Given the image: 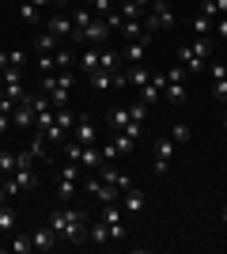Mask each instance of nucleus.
Here are the masks:
<instances>
[{"label": "nucleus", "mask_w": 227, "mask_h": 254, "mask_svg": "<svg viewBox=\"0 0 227 254\" xmlns=\"http://www.w3.org/2000/svg\"><path fill=\"white\" fill-rule=\"evenodd\" d=\"M49 228L57 232V243H80L87 235V224H84V212L72 209V205H65V209H57L53 216H49Z\"/></svg>", "instance_id": "f257e3e1"}, {"label": "nucleus", "mask_w": 227, "mask_h": 254, "mask_svg": "<svg viewBox=\"0 0 227 254\" xmlns=\"http://www.w3.org/2000/svg\"><path fill=\"white\" fill-rule=\"evenodd\" d=\"M80 175H84V167H80V163H68V159H61V163H57V197H61L65 205L72 201Z\"/></svg>", "instance_id": "f03ea898"}, {"label": "nucleus", "mask_w": 227, "mask_h": 254, "mask_svg": "<svg viewBox=\"0 0 227 254\" xmlns=\"http://www.w3.org/2000/svg\"><path fill=\"white\" fill-rule=\"evenodd\" d=\"M174 8H171V0H151V8L144 11V31H163V27H174Z\"/></svg>", "instance_id": "7ed1b4c3"}, {"label": "nucleus", "mask_w": 227, "mask_h": 254, "mask_svg": "<svg viewBox=\"0 0 227 254\" xmlns=\"http://www.w3.org/2000/svg\"><path fill=\"white\" fill-rule=\"evenodd\" d=\"M110 34H114V31L106 27V19H102V15H95V19L87 23V27L72 31V38H76V42H84V46H106Z\"/></svg>", "instance_id": "20e7f679"}, {"label": "nucleus", "mask_w": 227, "mask_h": 254, "mask_svg": "<svg viewBox=\"0 0 227 254\" xmlns=\"http://www.w3.org/2000/svg\"><path fill=\"white\" fill-rule=\"evenodd\" d=\"M174 148H178V144H174L171 137H159V140H155V148H151V156H155V159H151V171H155L159 179H163V175H167V171H171Z\"/></svg>", "instance_id": "39448f33"}, {"label": "nucleus", "mask_w": 227, "mask_h": 254, "mask_svg": "<svg viewBox=\"0 0 227 254\" xmlns=\"http://www.w3.org/2000/svg\"><path fill=\"white\" fill-rule=\"evenodd\" d=\"M38 186V171H34V163H23L15 175H8V193L15 197V193H23V190H34Z\"/></svg>", "instance_id": "423d86ee"}, {"label": "nucleus", "mask_w": 227, "mask_h": 254, "mask_svg": "<svg viewBox=\"0 0 227 254\" xmlns=\"http://www.w3.org/2000/svg\"><path fill=\"white\" fill-rule=\"evenodd\" d=\"M34 122H38V114H34V110H31V103L23 99V103L15 106V110H11V126L19 129V133H34Z\"/></svg>", "instance_id": "0eeeda50"}, {"label": "nucleus", "mask_w": 227, "mask_h": 254, "mask_svg": "<svg viewBox=\"0 0 227 254\" xmlns=\"http://www.w3.org/2000/svg\"><path fill=\"white\" fill-rule=\"evenodd\" d=\"M163 91H167V76L151 72V80H148V84L140 87V91H136V95H140V99H144V103H148V106H155V103H159V99H163Z\"/></svg>", "instance_id": "6e6552de"}, {"label": "nucleus", "mask_w": 227, "mask_h": 254, "mask_svg": "<svg viewBox=\"0 0 227 254\" xmlns=\"http://www.w3.org/2000/svg\"><path fill=\"white\" fill-rule=\"evenodd\" d=\"M72 137L80 140V144H98V129H95V122L87 114H80V122H76V129H72Z\"/></svg>", "instance_id": "1a4fd4ad"}, {"label": "nucleus", "mask_w": 227, "mask_h": 254, "mask_svg": "<svg viewBox=\"0 0 227 254\" xmlns=\"http://www.w3.org/2000/svg\"><path fill=\"white\" fill-rule=\"evenodd\" d=\"M45 31H53L57 38H68V34L76 31V27H72V15H61V11H53V15L45 19Z\"/></svg>", "instance_id": "9d476101"}, {"label": "nucleus", "mask_w": 227, "mask_h": 254, "mask_svg": "<svg viewBox=\"0 0 227 254\" xmlns=\"http://www.w3.org/2000/svg\"><path fill=\"white\" fill-rule=\"evenodd\" d=\"M118 34H125L129 42H151V31H144V23H140V19H125Z\"/></svg>", "instance_id": "9b49d317"}, {"label": "nucleus", "mask_w": 227, "mask_h": 254, "mask_svg": "<svg viewBox=\"0 0 227 254\" xmlns=\"http://www.w3.org/2000/svg\"><path fill=\"white\" fill-rule=\"evenodd\" d=\"M102 163H106V159H102V148H98V144H84V152H80V167H84V171H98Z\"/></svg>", "instance_id": "f8f14e48"}, {"label": "nucleus", "mask_w": 227, "mask_h": 254, "mask_svg": "<svg viewBox=\"0 0 227 254\" xmlns=\"http://www.w3.org/2000/svg\"><path fill=\"white\" fill-rule=\"evenodd\" d=\"M121 53L118 50H110V46H98V68H102V72H118L121 68Z\"/></svg>", "instance_id": "ddd939ff"}, {"label": "nucleus", "mask_w": 227, "mask_h": 254, "mask_svg": "<svg viewBox=\"0 0 227 254\" xmlns=\"http://www.w3.org/2000/svg\"><path fill=\"white\" fill-rule=\"evenodd\" d=\"M27 152H31V159H34V163L49 156V140H45V133H42V129H34V133H31V144H27Z\"/></svg>", "instance_id": "4468645a"}, {"label": "nucleus", "mask_w": 227, "mask_h": 254, "mask_svg": "<svg viewBox=\"0 0 227 254\" xmlns=\"http://www.w3.org/2000/svg\"><path fill=\"white\" fill-rule=\"evenodd\" d=\"M189 50H193V57H197L201 64L212 61V38H208V34H197L193 42H189Z\"/></svg>", "instance_id": "2eb2a0df"}, {"label": "nucleus", "mask_w": 227, "mask_h": 254, "mask_svg": "<svg viewBox=\"0 0 227 254\" xmlns=\"http://www.w3.org/2000/svg\"><path fill=\"white\" fill-rule=\"evenodd\" d=\"M31 239H34V251H53V243H57V232L49 228V224H45V228H38V232H34Z\"/></svg>", "instance_id": "dca6fc26"}, {"label": "nucleus", "mask_w": 227, "mask_h": 254, "mask_svg": "<svg viewBox=\"0 0 227 254\" xmlns=\"http://www.w3.org/2000/svg\"><path fill=\"white\" fill-rule=\"evenodd\" d=\"M185 95H189V91H185L182 80H167V91H163V99H167V103L182 106V103H185Z\"/></svg>", "instance_id": "f3484780"}, {"label": "nucleus", "mask_w": 227, "mask_h": 254, "mask_svg": "<svg viewBox=\"0 0 227 254\" xmlns=\"http://www.w3.org/2000/svg\"><path fill=\"white\" fill-rule=\"evenodd\" d=\"M118 201H121V209H125V212H140V209H144V193L136 190V186H133V190H125V193H121Z\"/></svg>", "instance_id": "a211bd4d"}, {"label": "nucleus", "mask_w": 227, "mask_h": 254, "mask_svg": "<svg viewBox=\"0 0 227 254\" xmlns=\"http://www.w3.org/2000/svg\"><path fill=\"white\" fill-rule=\"evenodd\" d=\"M23 167V159H19V152H0V175H4V179H8V175H15V171Z\"/></svg>", "instance_id": "6ab92c4d"}, {"label": "nucleus", "mask_w": 227, "mask_h": 254, "mask_svg": "<svg viewBox=\"0 0 227 254\" xmlns=\"http://www.w3.org/2000/svg\"><path fill=\"white\" fill-rule=\"evenodd\" d=\"M144 50H148V42H129L125 50H121V61H125V64H140Z\"/></svg>", "instance_id": "aec40b11"}, {"label": "nucleus", "mask_w": 227, "mask_h": 254, "mask_svg": "<svg viewBox=\"0 0 227 254\" xmlns=\"http://www.w3.org/2000/svg\"><path fill=\"white\" fill-rule=\"evenodd\" d=\"M80 68H84V76L98 72V46H84V57H80Z\"/></svg>", "instance_id": "412c9836"}, {"label": "nucleus", "mask_w": 227, "mask_h": 254, "mask_svg": "<svg viewBox=\"0 0 227 254\" xmlns=\"http://www.w3.org/2000/svg\"><path fill=\"white\" fill-rule=\"evenodd\" d=\"M19 19L27 23V27H38V23H42V8H34L31 0H23L19 4Z\"/></svg>", "instance_id": "4be33fe9"}, {"label": "nucleus", "mask_w": 227, "mask_h": 254, "mask_svg": "<svg viewBox=\"0 0 227 254\" xmlns=\"http://www.w3.org/2000/svg\"><path fill=\"white\" fill-rule=\"evenodd\" d=\"M53 122H57L61 129H68V133H72V129H76V122H80V114H72L68 106H57V110H53Z\"/></svg>", "instance_id": "5701e85b"}, {"label": "nucleus", "mask_w": 227, "mask_h": 254, "mask_svg": "<svg viewBox=\"0 0 227 254\" xmlns=\"http://www.w3.org/2000/svg\"><path fill=\"white\" fill-rule=\"evenodd\" d=\"M57 42H61V38H57L53 31H38V38H34V50H38V53H53Z\"/></svg>", "instance_id": "b1692460"}, {"label": "nucleus", "mask_w": 227, "mask_h": 254, "mask_svg": "<svg viewBox=\"0 0 227 254\" xmlns=\"http://www.w3.org/2000/svg\"><path fill=\"white\" fill-rule=\"evenodd\" d=\"M57 152H61V159H68V163H80V152H84V144H80L76 137H68Z\"/></svg>", "instance_id": "393cba45"}, {"label": "nucleus", "mask_w": 227, "mask_h": 254, "mask_svg": "<svg viewBox=\"0 0 227 254\" xmlns=\"http://www.w3.org/2000/svg\"><path fill=\"white\" fill-rule=\"evenodd\" d=\"M68 137H72V133H68V129H61V126H57V122H53V126H49V129H45V140H49V148H61V144H65V140Z\"/></svg>", "instance_id": "a878e982"}, {"label": "nucleus", "mask_w": 227, "mask_h": 254, "mask_svg": "<svg viewBox=\"0 0 227 254\" xmlns=\"http://www.w3.org/2000/svg\"><path fill=\"white\" fill-rule=\"evenodd\" d=\"M125 72H129V87H144V84L151 80V72L144 68V64H129Z\"/></svg>", "instance_id": "bb28decb"}, {"label": "nucleus", "mask_w": 227, "mask_h": 254, "mask_svg": "<svg viewBox=\"0 0 227 254\" xmlns=\"http://www.w3.org/2000/svg\"><path fill=\"white\" fill-rule=\"evenodd\" d=\"M106 122H110V133H114V129H125L129 126V110H125V106H114L106 114Z\"/></svg>", "instance_id": "cd10ccee"}, {"label": "nucleus", "mask_w": 227, "mask_h": 254, "mask_svg": "<svg viewBox=\"0 0 227 254\" xmlns=\"http://www.w3.org/2000/svg\"><path fill=\"white\" fill-rule=\"evenodd\" d=\"M87 84L95 87V91H106V87H114V72H102V68H98V72L87 76Z\"/></svg>", "instance_id": "c85d7f7f"}, {"label": "nucleus", "mask_w": 227, "mask_h": 254, "mask_svg": "<svg viewBox=\"0 0 227 254\" xmlns=\"http://www.w3.org/2000/svg\"><path fill=\"white\" fill-rule=\"evenodd\" d=\"M53 61H57V72H61V68H72V64H76V53L68 50V46H57V50H53Z\"/></svg>", "instance_id": "c756f323"}, {"label": "nucleus", "mask_w": 227, "mask_h": 254, "mask_svg": "<svg viewBox=\"0 0 227 254\" xmlns=\"http://www.w3.org/2000/svg\"><path fill=\"white\" fill-rule=\"evenodd\" d=\"M171 140H174V144H189V140H193V129L185 126V122H174V129H171Z\"/></svg>", "instance_id": "7c9ffc66"}, {"label": "nucleus", "mask_w": 227, "mask_h": 254, "mask_svg": "<svg viewBox=\"0 0 227 254\" xmlns=\"http://www.w3.org/2000/svg\"><path fill=\"white\" fill-rule=\"evenodd\" d=\"M8 251L11 254H31L34 251V239H31V235H15V239L8 243Z\"/></svg>", "instance_id": "2f4dec72"}, {"label": "nucleus", "mask_w": 227, "mask_h": 254, "mask_svg": "<svg viewBox=\"0 0 227 254\" xmlns=\"http://www.w3.org/2000/svg\"><path fill=\"white\" fill-rule=\"evenodd\" d=\"M87 239H91V243H110V228L102 220L91 224V228H87Z\"/></svg>", "instance_id": "473e14b6"}, {"label": "nucleus", "mask_w": 227, "mask_h": 254, "mask_svg": "<svg viewBox=\"0 0 227 254\" xmlns=\"http://www.w3.org/2000/svg\"><path fill=\"white\" fill-rule=\"evenodd\" d=\"M125 110H129V122H140V126H144V118H148V110H151V106L144 103V99H136V103H133V106H125Z\"/></svg>", "instance_id": "72a5a7b5"}, {"label": "nucleus", "mask_w": 227, "mask_h": 254, "mask_svg": "<svg viewBox=\"0 0 227 254\" xmlns=\"http://www.w3.org/2000/svg\"><path fill=\"white\" fill-rule=\"evenodd\" d=\"M0 232L4 235L15 232V212H11V205H0Z\"/></svg>", "instance_id": "f704fd0d"}, {"label": "nucleus", "mask_w": 227, "mask_h": 254, "mask_svg": "<svg viewBox=\"0 0 227 254\" xmlns=\"http://www.w3.org/2000/svg\"><path fill=\"white\" fill-rule=\"evenodd\" d=\"M212 99H220V103H227V72L212 80Z\"/></svg>", "instance_id": "c9c22d12"}, {"label": "nucleus", "mask_w": 227, "mask_h": 254, "mask_svg": "<svg viewBox=\"0 0 227 254\" xmlns=\"http://www.w3.org/2000/svg\"><path fill=\"white\" fill-rule=\"evenodd\" d=\"M118 11H121V15H125V19H140V4H133V0H121V4H118Z\"/></svg>", "instance_id": "e433bc0d"}, {"label": "nucleus", "mask_w": 227, "mask_h": 254, "mask_svg": "<svg viewBox=\"0 0 227 254\" xmlns=\"http://www.w3.org/2000/svg\"><path fill=\"white\" fill-rule=\"evenodd\" d=\"M34 64H38V72H57V61H53V53H38V61H34Z\"/></svg>", "instance_id": "4c0bfd02"}, {"label": "nucleus", "mask_w": 227, "mask_h": 254, "mask_svg": "<svg viewBox=\"0 0 227 254\" xmlns=\"http://www.w3.org/2000/svg\"><path fill=\"white\" fill-rule=\"evenodd\" d=\"M193 31H197V34H212V31H216V19H208V15H197V19H193Z\"/></svg>", "instance_id": "58836bf2"}, {"label": "nucleus", "mask_w": 227, "mask_h": 254, "mask_svg": "<svg viewBox=\"0 0 227 254\" xmlns=\"http://www.w3.org/2000/svg\"><path fill=\"white\" fill-rule=\"evenodd\" d=\"M8 64H15V68H23V64H27V53H23V50L8 53Z\"/></svg>", "instance_id": "ea45409f"}, {"label": "nucleus", "mask_w": 227, "mask_h": 254, "mask_svg": "<svg viewBox=\"0 0 227 254\" xmlns=\"http://www.w3.org/2000/svg\"><path fill=\"white\" fill-rule=\"evenodd\" d=\"M140 129H144V126H140V122H129V126L121 129V133H129V137H133V140H136V137H140Z\"/></svg>", "instance_id": "a19ab883"}, {"label": "nucleus", "mask_w": 227, "mask_h": 254, "mask_svg": "<svg viewBox=\"0 0 227 254\" xmlns=\"http://www.w3.org/2000/svg\"><path fill=\"white\" fill-rule=\"evenodd\" d=\"M224 72H227V64H224V61H212V68H208V76L216 80V76H224Z\"/></svg>", "instance_id": "79ce46f5"}, {"label": "nucleus", "mask_w": 227, "mask_h": 254, "mask_svg": "<svg viewBox=\"0 0 227 254\" xmlns=\"http://www.w3.org/2000/svg\"><path fill=\"white\" fill-rule=\"evenodd\" d=\"M216 34H220V38H227V15H220V19H216Z\"/></svg>", "instance_id": "37998d69"}, {"label": "nucleus", "mask_w": 227, "mask_h": 254, "mask_svg": "<svg viewBox=\"0 0 227 254\" xmlns=\"http://www.w3.org/2000/svg\"><path fill=\"white\" fill-rule=\"evenodd\" d=\"M8 129H11V114H0V137H4Z\"/></svg>", "instance_id": "c03bdc74"}, {"label": "nucleus", "mask_w": 227, "mask_h": 254, "mask_svg": "<svg viewBox=\"0 0 227 254\" xmlns=\"http://www.w3.org/2000/svg\"><path fill=\"white\" fill-rule=\"evenodd\" d=\"M212 8H216V19H220V15H227V0H212Z\"/></svg>", "instance_id": "a18cd8bd"}, {"label": "nucleus", "mask_w": 227, "mask_h": 254, "mask_svg": "<svg viewBox=\"0 0 227 254\" xmlns=\"http://www.w3.org/2000/svg\"><path fill=\"white\" fill-rule=\"evenodd\" d=\"M34 8H49V4H53V0H31Z\"/></svg>", "instance_id": "49530a36"}, {"label": "nucleus", "mask_w": 227, "mask_h": 254, "mask_svg": "<svg viewBox=\"0 0 227 254\" xmlns=\"http://www.w3.org/2000/svg\"><path fill=\"white\" fill-rule=\"evenodd\" d=\"M4 68H8V53H0V72H4Z\"/></svg>", "instance_id": "de8ad7c7"}, {"label": "nucleus", "mask_w": 227, "mask_h": 254, "mask_svg": "<svg viewBox=\"0 0 227 254\" xmlns=\"http://www.w3.org/2000/svg\"><path fill=\"white\" fill-rule=\"evenodd\" d=\"M133 4H140V8H144V11H148V8H151V0H133Z\"/></svg>", "instance_id": "09e8293b"}, {"label": "nucleus", "mask_w": 227, "mask_h": 254, "mask_svg": "<svg viewBox=\"0 0 227 254\" xmlns=\"http://www.w3.org/2000/svg\"><path fill=\"white\" fill-rule=\"evenodd\" d=\"M65 4H72V0H53V8H65Z\"/></svg>", "instance_id": "8fccbe9b"}, {"label": "nucleus", "mask_w": 227, "mask_h": 254, "mask_svg": "<svg viewBox=\"0 0 227 254\" xmlns=\"http://www.w3.org/2000/svg\"><path fill=\"white\" fill-rule=\"evenodd\" d=\"M224 129H227V103H224Z\"/></svg>", "instance_id": "3c124183"}, {"label": "nucleus", "mask_w": 227, "mask_h": 254, "mask_svg": "<svg viewBox=\"0 0 227 254\" xmlns=\"http://www.w3.org/2000/svg\"><path fill=\"white\" fill-rule=\"evenodd\" d=\"M220 220H224V224H227V209H224V212H220Z\"/></svg>", "instance_id": "603ef678"}, {"label": "nucleus", "mask_w": 227, "mask_h": 254, "mask_svg": "<svg viewBox=\"0 0 227 254\" xmlns=\"http://www.w3.org/2000/svg\"><path fill=\"white\" fill-rule=\"evenodd\" d=\"M0 152H4V137H0Z\"/></svg>", "instance_id": "864d4df0"}, {"label": "nucleus", "mask_w": 227, "mask_h": 254, "mask_svg": "<svg viewBox=\"0 0 227 254\" xmlns=\"http://www.w3.org/2000/svg\"><path fill=\"white\" fill-rule=\"evenodd\" d=\"M0 247H4V232H0Z\"/></svg>", "instance_id": "5fc2aeb1"}, {"label": "nucleus", "mask_w": 227, "mask_h": 254, "mask_svg": "<svg viewBox=\"0 0 227 254\" xmlns=\"http://www.w3.org/2000/svg\"><path fill=\"white\" fill-rule=\"evenodd\" d=\"M110 4H121V0H110Z\"/></svg>", "instance_id": "6e6d98bb"}]
</instances>
